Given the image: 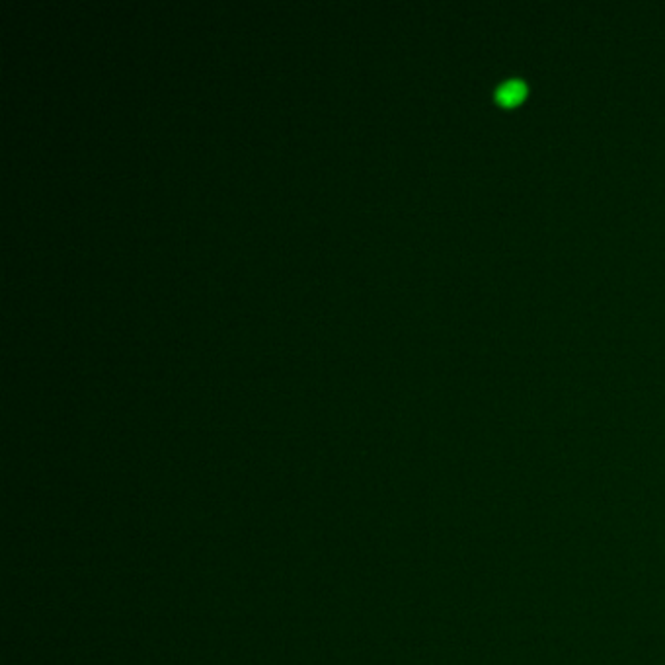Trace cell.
<instances>
[{
  "label": "cell",
  "mask_w": 665,
  "mask_h": 665,
  "mask_svg": "<svg viewBox=\"0 0 665 665\" xmlns=\"http://www.w3.org/2000/svg\"><path fill=\"white\" fill-rule=\"evenodd\" d=\"M501 98L506 100V102H511L513 98H519L521 94H525V84L521 83H510L503 86V90H501Z\"/></svg>",
  "instance_id": "6da1fadb"
}]
</instances>
